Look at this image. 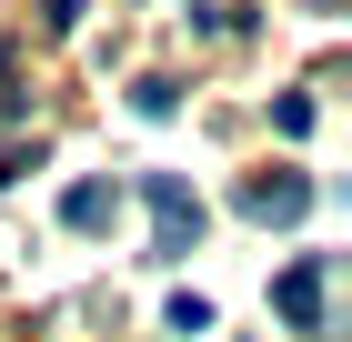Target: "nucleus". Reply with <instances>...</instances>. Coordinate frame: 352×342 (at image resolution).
Masks as SVG:
<instances>
[{"instance_id": "nucleus-2", "label": "nucleus", "mask_w": 352, "mask_h": 342, "mask_svg": "<svg viewBox=\"0 0 352 342\" xmlns=\"http://www.w3.org/2000/svg\"><path fill=\"white\" fill-rule=\"evenodd\" d=\"M322 282H332V252H302V262L272 282V312L292 322V332H322Z\"/></svg>"}, {"instance_id": "nucleus-5", "label": "nucleus", "mask_w": 352, "mask_h": 342, "mask_svg": "<svg viewBox=\"0 0 352 342\" xmlns=\"http://www.w3.org/2000/svg\"><path fill=\"white\" fill-rule=\"evenodd\" d=\"M131 111H141V121H171V111H182V81H162V71L131 81Z\"/></svg>"}, {"instance_id": "nucleus-1", "label": "nucleus", "mask_w": 352, "mask_h": 342, "mask_svg": "<svg viewBox=\"0 0 352 342\" xmlns=\"http://www.w3.org/2000/svg\"><path fill=\"white\" fill-rule=\"evenodd\" d=\"M141 202H151V222H162V262H182L191 242H201V202L182 191V171H151V182H141Z\"/></svg>"}, {"instance_id": "nucleus-3", "label": "nucleus", "mask_w": 352, "mask_h": 342, "mask_svg": "<svg viewBox=\"0 0 352 342\" xmlns=\"http://www.w3.org/2000/svg\"><path fill=\"white\" fill-rule=\"evenodd\" d=\"M242 211L262 222V232H282V222L312 211V182H302V171H262V182H242Z\"/></svg>"}, {"instance_id": "nucleus-4", "label": "nucleus", "mask_w": 352, "mask_h": 342, "mask_svg": "<svg viewBox=\"0 0 352 342\" xmlns=\"http://www.w3.org/2000/svg\"><path fill=\"white\" fill-rule=\"evenodd\" d=\"M111 211H121L111 182H71V191H60V222H71V232H111Z\"/></svg>"}]
</instances>
